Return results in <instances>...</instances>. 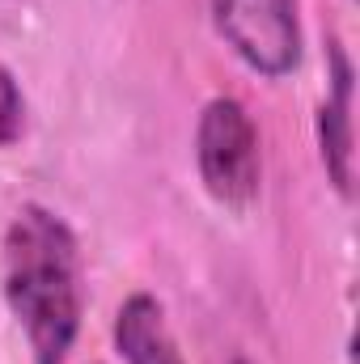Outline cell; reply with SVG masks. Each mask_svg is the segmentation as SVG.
<instances>
[{
  "label": "cell",
  "mask_w": 360,
  "mask_h": 364,
  "mask_svg": "<svg viewBox=\"0 0 360 364\" xmlns=\"http://www.w3.org/2000/svg\"><path fill=\"white\" fill-rule=\"evenodd\" d=\"M0 292L26 331L34 364H68L85 314L81 250L68 220L43 203H26L0 242Z\"/></svg>",
  "instance_id": "6da1fadb"
},
{
  "label": "cell",
  "mask_w": 360,
  "mask_h": 364,
  "mask_svg": "<svg viewBox=\"0 0 360 364\" xmlns=\"http://www.w3.org/2000/svg\"><path fill=\"white\" fill-rule=\"evenodd\" d=\"M195 166L203 191L225 208H250L263 182L259 127L238 97H212L195 127Z\"/></svg>",
  "instance_id": "7a4b0ae2"
},
{
  "label": "cell",
  "mask_w": 360,
  "mask_h": 364,
  "mask_svg": "<svg viewBox=\"0 0 360 364\" xmlns=\"http://www.w3.org/2000/svg\"><path fill=\"white\" fill-rule=\"evenodd\" d=\"M221 38L242 64L263 77H284L301 60L297 0H212Z\"/></svg>",
  "instance_id": "3957f363"
},
{
  "label": "cell",
  "mask_w": 360,
  "mask_h": 364,
  "mask_svg": "<svg viewBox=\"0 0 360 364\" xmlns=\"http://www.w3.org/2000/svg\"><path fill=\"white\" fill-rule=\"evenodd\" d=\"M115 343L127 364H182V352L170 335V322H166V309L149 292H136L123 301V309L115 318Z\"/></svg>",
  "instance_id": "277c9868"
},
{
  "label": "cell",
  "mask_w": 360,
  "mask_h": 364,
  "mask_svg": "<svg viewBox=\"0 0 360 364\" xmlns=\"http://www.w3.org/2000/svg\"><path fill=\"white\" fill-rule=\"evenodd\" d=\"M318 144L331 182L348 195L352 191V73L339 51H335V90L318 110Z\"/></svg>",
  "instance_id": "5b68a950"
},
{
  "label": "cell",
  "mask_w": 360,
  "mask_h": 364,
  "mask_svg": "<svg viewBox=\"0 0 360 364\" xmlns=\"http://www.w3.org/2000/svg\"><path fill=\"white\" fill-rule=\"evenodd\" d=\"M21 127H26V97H21V90H17L13 73L0 64V149L17 144Z\"/></svg>",
  "instance_id": "8992f818"
}]
</instances>
